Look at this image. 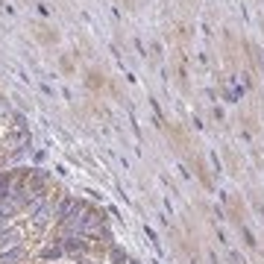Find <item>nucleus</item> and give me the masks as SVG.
Instances as JSON below:
<instances>
[{
  "mask_svg": "<svg viewBox=\"0 0 264 264\" xmlns=\"http://www.w3.org/2000/svg\"><path fill=\"white\" fill-rule=\"evenodd\" d=\"M79 208H82V205H79L76 199H65V202L59 205V211H56V217H59V220H70V214H73V211H79Z\"/></svg>",
  "mask_w": 264,
  "mask_h": 264,
  "instance_id": "obj_1",
  "label": "nucleus"
},
{
  "mask_svg": "<svg viewBox=\"0 0 264 264\" xmlns=\"http://www.w3.org/2000/svg\"><path fill=\"white\" fill-rule=\"evenodd\" d=\"M24 256H27V253H24L21 247H15V250H9V253H3V256H0V264H18Z\"/></svg>",
  "mask_w": 264,
  "mask_h": 264,
  "instance_id": "obj_2",
  "label": "nucleus"
},
{
  "mask_svg": "<svg viewBox=\"0 0 264 264\" xmlns=\"http://www.w3.org/2000/svg\"><path fill=\"white\" fill-rule=\"evenodd\" d=\"M56 256H62V247H47L44 250V259H56Z\"/></svg>",
  "mask_w": 264,
  "mask_h": 264,
  "instance_id": "obj_3",
  "label": "nucleus"
},
{
  "mask_svg": "<svg viewBox=\"0 0 264 264\" xmlns=\"http://www.w3.org/2000/svg\"><path fill=\"white\" fill-rule=\"evenodd\" d=\"M15 238H18V232H3V235H0V244H12Z\"/></svg>",
  "mask_w": 264,
  "mask_h": 264,
  "instance_id": "obj_4",
  "label": "nucleus"
},
{
  "mask_svg": "<svg viewBox=\"0 0 264 264\" xmlns=\"http://www.w3.org/2000/svg\"><path fill=\"white\" fill-rule=\"evenodd\" d=\"M65 250H67V253H76V250H82V244L70 238V241H67V244H65Z\"/></svg>",
  "mask_w": 264,
  "mask_h": 264,
  "instance_id": "obj_5",
  "label": "nucleus"
},
{
  "mask_svg": "<svg viewBox=\"0 0 264 264\" xmlns=\"http://www.w3.org/2000/svg\"><path fill=\"white\" fill-rule=\"evenodd\" d=\"M112 262H115V264H124V262H127V256H124L121 250H115V253H112Z\"/></svg>",
  "mask_w": 264,
  "mask_h": 264,
  "instance_id": "obj_6",
  "label": "nucleus"
},
{
  "mask_svg": "<svg viewBox=\"0 0 264 264\" xmlns=\"http://www.w3.org/2000/svg\"><path fill=\"white\" fill-rule=\"evenodd\" d=\"M47 217H50V211H47V208H41V211H38V214H35V220H38V223H44V220H47Z\"/></svg>",
  "mask_w": 264,
  "mask_h": 264,
  "instance_id": "obj_7",
  "label": "nucleus"
},
{
  "mask_svg": "<svg viewBox=\"0 0 264 264\" xmlns=\"http://www.w3.org/2000/svg\"><path fill=\"white\" fill-rule=\"evenodd\" d=\"M132 264H135V262H132Z\"/></svg>",
  "mask_w": 264,
  "mask_h": 264,
  "instance_id": "obj_8",
  "label": "nucleus"
}]
</instances>
